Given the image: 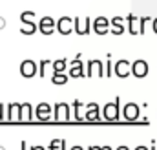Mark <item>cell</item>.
<instances>
[{"mask_svg": "<svg viewBox=\"0 0 157 150\" xmlns=\"http://www.w3.org/2000/svg\"><path fill=\"white\" fill-rule=\"evenodd\" d=\"M20 24H22L20 33H24V35H33V33L39 30V24L35 22V13H33V11H24V13H20Z\"/></svg>", "mask_w": 157, "mask_h": 150, "instance_id": "obj_1", "label": "cell"}, {"mask_svg": "<svg viewBox=\"0 0 157 150\" xmlns=\"http://www.w3.org/2000/svg\"><path fill=\"white\" fill-rule=\"evenodd\" d=\"M57 31L60 33V35H70L71 31H75V18H71V17H60L59 20H57Z\"/></svg>", "mask_w": 157, "mask_h": 150, "instance_id": "obj_2", "label": "cell"}, {"mask_svg": "<svg viewBox=\"0 0 157 150\" xmlns=\"http://www.w3.org/2000/svg\"><path fill=\"white\" fill-rule=\"evenodd\" d=\"M119 106H121V99H115V101H112V103H108L104 108H102V117L106 119V121H115L119 117Z\"/></svg>", "mask_w": 157, "mask_h": 150, "instance_id": "obj_3", "label": "cell"}, {"mask_svg": "<svg viewBox=\"0 0 157 150\" xmlns=\"http://www.w3.org/2000/svg\"><path fill=\"white\" fill-rule=\"evenodd\" d=\"M112 30V22L106 18V17H97L93 20V31L97 35H106L108 31Z\"/></svg>", "mask_w": 157, "mask_h": 150, "instance_id": "obj_4", "label": "cell"}, {"mask_svg": "<svg viewBox=\"0 0 157 150\" xmlns=\"http://www.w3.org/2000/svg\"><path fill=\"white\" fill-rule=\"evenodd\" d=\"M57 30V20H53L51 17H42L39 20V31L42 35H51Z\"/></svg>", "mask_w": 157, "mask_h": 150, "instance_id": "obj_5", "label": "cell"}, {"mask_svg": "<svg viewBox=\"0 0 157 150\" xmlns=\"http://www.w3.org/2000/svg\"><path fill=\"white\" fill-rule=\"evenodd\" d=\"M91 30V18L90 17H77L75 18V33L77 35H88Z\"/></svg>", "mask_w": 157, "mask_h": 150, "instance_id": "obj_6", "label": "cell"}, {"mask_svg": "<svg viewBox=\"0 0 157 150\" xmlns=\"http://www.w3.org/2000/svg\"><path fill=\"white\" fill-rule=\"evenodd\" d=\"M35 73H39V64L35 62V61H22L20 62V75L22 77H33Z\"/></svg>", "mask_w": 157, "mask_h": 150, "instance_id": "obj_7", "label": "cell"}, {"mask_svg": "<svg viewBox=\"0 0 157 150\" xmlns=\"http://www.w3.org/2000/svg\"><path fill=\"white\" fill-rule=\"evenodd\" d=\"M113 73L121 77V79H126L128 75L132 73V64L126 61V59H122V61H117L115 62V66H113Z\"/></svg>", "mask_w": 157, "mask_h": 150, "instance_id": "obj_8", "label": "cell"}, {"mask_svg": "<svg viewBox=\"0 0 157 150\" xmlns=\"http://www.w3.org/2000/svg\"><path fill=\"white\" fill-rule=\"evenodd\" d=\"M86 68H88V77H93V75H97V77H104L106 72H104V66H102V62L101 61H90L88 64H86Z\"/></svg>", "mask_w": 157, "mask_h": 150, "instance_id": "obj_9", "label": "cell"}, {"mask_svg": "<svg viewBox=\"0 0 157 150\" xmlns=\"http://www.w3.org/2000/svg\"><path fill=\"white\" fill-rule=\"evenodd\" d=\"M53 115H55L57 121H68V119L71 117V113H70V105H66V103H57Z\"/></svg>", "mask_w": 157, "mask_h": 150, "instance_id": "obj_10", "label": "cell"}, {"mask_svg": "<svg viewBox=\"0 0 157 150\" xmlns=\"http://www.w3.org/2000/svg\"><path fill=\"white\" fill-rule=\"evenodd\" d=\"M146 73H148V64L144 61H135L132 64V75L143 79V77H146Z\"/></svg>", "mask_w": 157, "mask_h": 150, "instance_id": "obj_11", "label": "cell"}, {"mask_svg": "<svg viewBox=\"0 0 157 150\" xmlns=\"http://www.w3.org/2000/svg\"><path fill=\"white\" fill-rule=\"evenodd\" d=\"M86 72H84V66H82V62H80V59H73L71 61V68H70V77H75V79H78V77H86Z\"/></svg>", "mask_w": 157, "mask_h": 150, "instance_id": "obj_12", "label": "cell"}, {"mask_svg": "<svg viewBox=\"0 0 157 150\" xmlns=\"http://www.w3.org/2000/svg\"><path fill=\"white\" fill-rule=\"evenodd\" d=\"M139 106L135 105V103H128L126 106H124V110H122V115H124V119H128V121H133V119H137L139 117Z\"/></svg>", "mask_w": 157, "mask_h": 150, "instance_id": "obj_13", "label": "cell"}, {"mask_svg": "<svg viewBox=\"0 0 157 150\" xmlns=\"http://www.w3.org/2000/svg\"><path fill=\"white\" fill-rule=\"evenodd\" d=\"M110 22H112V33L113 35H122L124 33V30H126V26H124V18L122 17H113V18H110Z\"/></svg>", "mask_w": 157, "mask_h": 150, "instance_id": "obj_14", "label": "cell"}, {"mask_svg": "<svg viewBox=\"0 0 157 150\" xmlns=\"http://www.w3.org/2000/svg\"><path fill=\"white\" fill-rule=\"evenodd\" d=\"M126 22H128V31H130L132 35H139V28H141L139 17H135L133 13H128V15H126Z\"/></svg>", "mask_w": 157, "mask_h": 150, "instance_id": "obj_15", "label": "cell"}, {"mask_svg": "<svg viewBox=\"0 0 157 150\" xmlns=\"http://www.w3.org/2000/svg\"><path fill=\"white\" fill-rule=\"evenodd\" d=\"M99 117H101V112H99V105H97V103H90V105H86L84 119H88V121H97Z\"/></svg>", "mask_w": 157, "mask_h": 150, "instance_id": "obj_16", "label": "cell"}, {"mask_svg": "<svg viewBox=\"0 0 157 150\" xmlns=\"http://www.w3.org/2000/svg\"><path fill=\"white\" fill-rule=\"evenodd\" d=\"M20 108H22L20 103H11L7 106V117H9V121H20Z\"/></svg>", "mask_w": 157, "mask_h": 150, "instance_id": "obj_17", "label": "cell"}, {"mask_svg": "<svg viewBox=\"0 0 157 150\" xmlns=\"http://www.w3.org/2000/svg\"><path fill=\"white\" fill-rule=\"evenodd\" d=\"M35 113H37V117H39L40 121H48L49 113H51V106L48 103H40L39 106H37V110H35Z\"/></svg>", "mask_w": 157, "mask_h": 150, "instance_id": "obj_18", "label": "cell"}, {"mask_svg": "<svg viewBox=\"0 0 157 150\" xmlns=\"http://www.w3.org/2000/svg\"><path fill=\"white\" fill-rule=\"evenodd\" d=\"M33 108L29 103H22V108H20V121H29L33 117Z\"/></svg>", "mask_w": 157, "mask_h": 150, "instance_id": "obj_19", "label": "cell"}, {"mask_svg": "<svg viewBox=\"0 0 157 150\" xmlns=\"http://www.w3.org/2000/svg\"><path fill=\"white\" fill-rule=\"evenodd\" d=\"M66 66H68V61L66 59H59V61H55L53 62V72L55 73H64V70H66Z\"/></svg>", "mask_w": 157, "mask_h": 150, "instance_id": "obj_20", "label": "cell"}, {"mask_svg": "<svg viewBox=\"0 0 157 150\" xmlns=\"http://www.w3.org/2000/svg\"><path fill=\"white\" fill-rule=\"evenodd\" d=\"M51 82H53V84H66V82H68V75L66 73H55V72H53Z\"/></svg>", "mask_w": 157, "mask_h": 150, "instance_id": "obj_21", "label": "cell"}, {"mask_svg": "<svg viewBox=\"0 0 157 150\" xmlns=\"http://www.w3.org/2000/svg\"><path fill=\"white\" fill-rule=\"evenodd\" d=\"M49 66H53V62H49L48 59L40 61V62H39V77H46V72H48V68H49Z\"/></svg>", "mask_w": 157, "mask_h": 150, "instance_id": "obj_22", "label": "cell"}, {"mask_svg": "<svg viewBox=\"0 0 157 150\" xmlns=\"http://www.w3.org/2000/svg\"><path fill=\"white\" fill-rule=\"evenodd\" d=\"M49 150H66V143L62 139H53L49 145Z\"/></svg>", "mask_w": 157, "mask_h": 150, "instance_id": "obj_23", "label": "cell"}, {"mask_svg": "<svg viewBox=\"0 0 157 150\" xmlns=\"http://www.w3.org/2000/svg\"><path fill=\"white\" fill-rule=\"evenodd\" d=\"M82 106H84V105H82L80 101H73V110H75V113H73V117H75L77 121H80V119H84V117H82V115L78 113V110H80Z\"/></svg>", "mask_w": 157, "mask_h": 150, "instance_id": "obj_24", "label": "cell"}, {"mask_svg": "<svg viewBox=\"0 0 157 150\" xmlns=\"http://www.w3.org/2000/svg\"><path fill=\"white\" fill-rule=\"evenodd\" d=\"M104 72H106V75H108V77H112V73H113V66H112V59H110V57H108V62H106Z\"/></svg>", "mask_w": 157, "mask_h": 150, "instance_id": "obj_25", "label": "cell"}, {"mask_svg": "<svg viewBox=\"0 0 157 150\" xmlns=\"http://www.w3.org/2000/svg\"><path fill=\"white\" fill-rule=\"evenodd\" d=\"M20 150H28V143H26V141L20 143Z\"/></svg>", "mask_w": 157, "mask_h": 150, "instance_id": "obj_26", "label": "cell"}, {"mask_svg": "<svg viewBox=\"0 0 157 150\" xmlns=\"http://www.w3.org/2000/svg\"><path fill=\"white\" fill-rule=\"evenodd\" d=\"M2 28H6V18L0 17V30H2Z\"/></svg>", "mask_w": 157, "mask_h": 150, "instance_id": "obj_27", "label": "cell"}, {"mask_svg": "<svg viewBox=\"0 0 157 150\" xmlns=\"http://www.w3.org/2000/svg\"><path fill=\"white\" fill-rule=\"evenodd\" d=\"M152 24H154V31H155V33H157V17H155V18H154V22H152Z\"/></svg>", "mask_w": 157, "mask_h": 150, "instance_id": "obj_28", "label": "cell"}, {"mask_svg": "<svg viewBox=\"0 0 157 150\" xmlns=\"http://www.w3.org/2000/svg\"><path fill=\"white\" fill-rule=\"evenodd\" d=\"M88 150H101V147H95V145H91V147H90Z\"/></svg>", "mask_w": 157, "mask_h": 150, "instance_id": "obj_29", "label": "cell"}, {"mask_svg": "<svg viewBox=\"0 0 157 150\" xmlns=\"http://www.w3.org/2000/svg\"><path fill=\"white\" fill-rule=\"evenodd\" d=\"M31 150H46L44 147H31Z\"/></svg>", "mask_w": 157, "mask_h": 150, "instance_id": "obj_30", "label": "cell"}, {"mask_svg": "<svg viewBox=\"0 0 157 150\" xmlns=\"http://www.w3.org/2000/svg\"><path fill=\"white\" fill-rule=\"evenodd\" d=\"M135 150H150V148H148V147H137Z\"/></svg>", "mask_w": 157, "mask_h": 150, "instance_id": "obj_31", "label": "cell"}, {"mask_svg": "<svg viewBox=\"0 0 157 150\" xmlns=\"http://www.w3.org/2000/svg\"><path fill=\"white\" fill-rule=\"evenodd\" d=\"M101 150H112V148H110V147L106 145V147H101Z\"/></svg>", "mask_w": 157, "mask_h": 150, "instance_id": "obj_32", "label": "cell"}, {"mask_svg": "<svg viewBox=\"0 0 157 150\" xmlns=\"http://www.w3.org/2000/svg\"><path fill=\"white\" fill-rule=\"evenodd\" d=\"M117 150H128V147H119Z\"/></svg>", "mask_w": 157, "mask_h": 150, "instance_id": "obj_33", "label": "cell"}, {"mask_svg": "<svg viewBox=\"0 0 157 150\" xmlns=\"http://www.w3.org/2000/svg\"><path fill=\"white\" fill-rule=\"evenodd\" d=\"M71 150H82V148H80V147H73Z\"/></svg>", "mask_w": 157, "mask_h": 150, "instance_id": "obj_34", "label": "cell"}, {"mask_svg": "<svg viewBox=\"0 0 157 150\" xmlns=\"http://www.w3.org/2000/svg\"><path fill=\"white\" fill-rule=\"evenodd\" d=\"M150 150H155V147H154V145H152V148H150Z\"/></svg>", "mask_w": 157, "mask_h": 150, "instance_id": "obj_35", "label": "cell"}, {"mask_svg": "<svg viewBox=\"0 0 157 150\" xmlns=\"http://www.w3.org/2000/svg\"><path fill=\"white\" fill-rule=\"evenodd\" d=\"M0 150H6V148H4V147H0Z\"/></svg>", "mask_w": 157, "mask_h": 150, "instance_id": "obj_36", "label": "cell"}]
</instances>
